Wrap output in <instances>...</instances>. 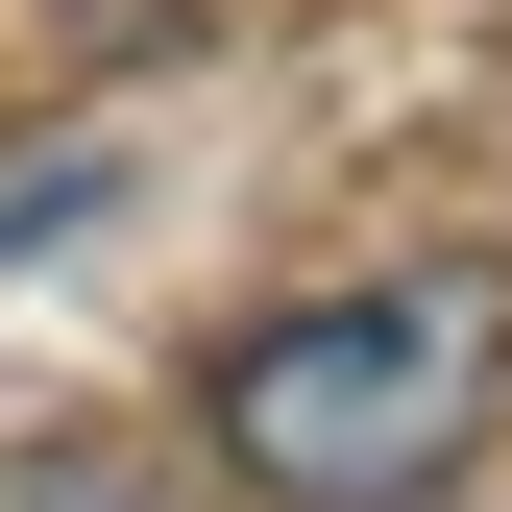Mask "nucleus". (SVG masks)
Segmentation results:
<instances>
[{
  "label": "nucleus",
  "instance_id": "nucleus-1",
  "mask_svg": "<svg viewBox=\"0 0 512 512\" xmlns=\"http://www.w3.org/2000/svg\"><path fill=\"white\" fill-rule=\"evenodd\" d=\"M488 391H512V293H488V269L293 293V317H244V342L196 366L220 464L269 488V512H415V488L488 439Z\"/></svg>",
  "mask_w": 512,
  "mask_h": 512
}]
</instances>
